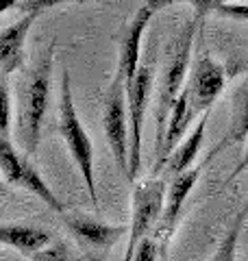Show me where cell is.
Here are the masks:
<instances>
[{
    "mask_svg": "<svg viewBox=\"0 0 248 261\" xmlns=\"http://www.w3.org/2000/svg\"><path fill=\"white\" fill-rule=\"evenodd\" d=\"M55 61V42L39 55V59L27 74V81L22 85V107H20V137L22 146L29 154L37 150L41 124L48 111L51 100V74Z\"/></svg>",
    "mask_w": 248,
    "mask_h": 261,
    "instance_id": "6da1fadb",
    "label": "cell"
},
{
    "mask_svg": "<svg viewBox=\"0 0 248 261\" xmlns=\"http://www.w3.org/2000/svg\"><path fill=\"white\" fill-rule=\"evenodd\" d=\"M198 22H201V18L196 15L194 20L183 24L179 35L172 39L168 57H165L159 96H157V150L161 148L170 111L175 107L179 94L183 92V87H185V74L189 68V59H192V46H194V37L198 31Z\"/></svg>",
    "mask_w": 248,
    "mask_h": 261,
    "instance_id": "7a4b0ae2",
    "label": "cell"
},
{
    "mask_svg": "<svg viewBox=\"0 0 248 261\" xmlns=\"http://www.w3.org/2000/svg\"><path fill=\"white\" fill-rule=\"evenodd\" d=\"M59 130L61 137L68 144V150L72 154L74 163H77L79 172L83 176L89 198L98 202V192H96V168H94V146L89 140L85 126L79 120L77 107H74L72 98V85H70V74L63 70L61 76V98H59Z\"/></svg>",
    "mask_w": 248,
    "mask_h": 261,
    "instance_id": "3957f363",
    "label": "cell"
},
{
    "mask_svg": "<svg viewBox=\"0 0 248 261\" xmlns=\"http://www.w3.org/2000/svg\"><path fill=\"white\" fill-rule=\"evenodd\" d=\"M168 181L159 176H148L144 181H135L133 187V205H131V228H129V244L124 252V261H133L137 246L144 238L151 235L153 228L159 224V218L165 207V192Z\"/></svg>",
    "mask_w": 248,
    "mask_h": 261,
    "instance_id": "277c9868",
    "label": "cell"
},
{
    "mask_svg": "<svg viewBox=\"0 0 248 261\" xmlns=\"http://www.w3.org/2000/svg\"><path fill=\"white\" fill-rule=\"evenodd\" d=\"M155 83V57L146 55V59L139 63V70L133 79V85L127 89L129 102V170L127 178L131 183L137 181L139 166H142V128L146 118L148 98Z\"/></svg>",
    "mask_w": 248,
    "mask_h": 261,
    "instance_id": "5b68a950",
    "label": "cell"
},
{
    "mask_svg": "<svg viewBox=\"0 0 248 261\" xmlns=\"http://www.w3.org/2000/svg\"><path fill=\"white\" fill-rule=\"evenodd\" d=\"M105 135L109 142L111 154L118 168L127 174L129 170V102H127V81L115 70L109 92L105 98Z\"/></svg>",
    "mask_w": 248,
    "mask_h": 261,
    "instance_id": "8992f818",
    "label": "cell"
},
{
    "mask_svg": "<svg viewBox=\"0 0 248 261\" xmlns=\"http://www.w3.org/2000/svg\"><path fill=\"white\" fill-rule=\"evenodd\" d=\"M0 170H3V176L7 183L29 190L31 194H35L41 202H46V207H51L53 211L63 216V211H65L63 202L57 198L55 192L51 190V185L33 168V163L13 148V144L7 135H0Z\"/></svg>",
    "mask_w": 248,
    "mask_h": 261,
    "instance_id": "52a82bcc",
    "label": "cell"
},
{
    "mask_svg": "<svg viewBox=\"0 0 248 261\" xmlns=\"http://www.w3.org/2000/svg\"><path fill=\"white\" fill-rule=\"evenodd\" d=\"M165 0H146V3L135 11L133 20L129 22L127 31L120 42V53H118V72L127 81V89L133 85V79L142 63V37L146 33V27L151 24L161 9H165Z\"/></svg>",
    "mask_w": 248,
    "mask_h": 261,
    "instance_id": "ba28073f",
    "label": "cell"
},
{
    "mask_svg": "<svg viewBox=\"0 0 248 261\" xmlns=\"http://www.w3.org/2000/svg\"><path fill=\"white\" fill-rule=\"evenodd\" d=\"M225 83H227V70L218 61H213L211 57H201L196 61L185 85L189 94V109H192L194 118L211 109V105L218 100V96L225 89Z\"/></svg>",
    "mask_w": 248,
    "mask_h": 261,
    "instance_id": "9c48e42d",
    "label": "cell"
},
{
    "mask_svg": "<svg viewBox=\"0 0 248 261\" xmlns=\"http://www.w3.org/2000/svg\"><path fill=\"white\" fill-rule=\"evenodd\" d=\"M201 172H203V166H196V168H189L183 174L170 178V187H168V192H165V207H163L159 224H157L155 235H153V238L157 240V244H159L161 252L170 244V238L177 228V222L181 218V211H183V205H185L187 196L192 194Z\"/></svg>",
    "mask_w": 248,
    "mask_h": 261,
    "instance_id": "30bf717a",
    "label": "cell"
},
{
    "mask_svg": "<svg viewBox=\"0 0 248 261\" xmlns=\"http://www.w3.org/2000/svg\"><path fill=\"white\" fill-rule=\"evenodd\" d=\"M37 15L39 13L35 11H27L11 27L0 31V74L7 76L24 65V59H27L24 46H27V37Z\"/></svg>",
    "mask_w": 248,
    "mask_h": 261,
    "instance_id": "8fae6325",
    "label": "cell"
},
{
    "mask_svg": "<svg viewBox=\"0 0 248 261\" xmlns=\"http://www.w3.org/2000/svg\"><path fill=\"white\" fill-rule=\"evenodd\" d=\"M248 140V74L242 81V85L235 89L233 100H231V120L227 126L225 137L216 144V148H211L207 152L205 161L201 166L205 168L218 152L227 150V148H237V146H244Z\"/></svg>",
    "mask_w": 248,
    "mask_h": 261,
    "instance_id": "7c38bea8",
    "label": "cell"
},
{
    "mask_svg": "<svg viewBox=\"0 0 248 261\" xmlns=\"http://www.w3.org/2000/svg\"><path fill=\"white\" fill-rule=\"evenodd\" d=\"M63 222L70 228L72 235H77L79 240L92 244V246H98V248L113 246V244L127 233V226L105 224L92 216H65L63 214Z\"/></svg>",
    "mask_w": 248,
    "mask_h": 261,
    "instance_id": "4fadbf2b",
    "label": "cell"
},
{
    "mask_svg": "<svg viewBox=\"0 0 248 261\" xmlns=\"http://www.w3.org/2000/svg\"><path fill=\"white\" fill-rule=\"evenodd\" d=\"M207 120H209V111L203 113V118L194 124V128L189 130V135L177 146L175 150H172L170 157L165 159L163 168H161L163 174H165V181H168V178H175V176H179V174H183V172H187V170L194 166L196 154L201 152L203 142H205Z\"/></svg>",
    "mask_w": 248,
    "mask_h": 261,
    "instance_id": "5bb4252c",
    "label": "cell"
},
{
    "mask_svg": "<svg viewBox=\"0 0 248 261\" xmlns=\"http://www.w3.org/2000/svg\"><path fill=\"white\" fill-rule=\"evenodd\" d=\"M53 240V233L39 226L0 224V244L15 248L22 257H33L39 248H44Z\"/></svg>",
    "mask_w": 248,
    "mask_h": 261,
    "instance_id": "9a60e30c",
    "label": "cell"
},
{
    "mask_svg": "<svg viewBox=\"0 0 248 261\" xmlns=\"http://www.w3.org/2000/svg\"><path fill=\"white\" fill-rule=\"evenodd\" d=\"M246 214H248V207L242 209V211L237 214L233 226H231L229 231H227L225 240L220 242V246H218L216 255H213L211 261H235V259H237V240H239V233H242V226H244V218H246Z\"/></svg>",
    "mask_w": 248,
    "mask_h": 261,
    "instance_id": "2e32d148",
    "label": "cell"
},
{
    "mask_svg": "<svg viewBox=\"0 0 248 261\" xmlns=\"http://www.w3.org/2000/svg\"><path fill=\"white\" fill-rule=\"evenodd\" d=\"M31 261H72V257L63 242L53 240L51 244H46L44 248H39L35 255L31 257Z\"/></svg>",
    "mask_w": 248,
    "mask_h": 261,
    "instance_id": "e0dca14e",
    "label": "cell"
},
{
    "mask_svg": "<svg viewBox=\"0 0 248 261\" xmlns=\"http://www.w3.org/2000/svg\"><path fill=\"white\" fill-rule=\"evenodd\" d=\"M11 128V96L5 74H0V135L9 137Z\"/></svg>",
    "mask_w": 248,
    "mask_h": 261,
    "instance_id": "ac0fdd59",
    "label": "cell"
},
{
    "mask_svg": "<svg viewBox=\"0 0 248 261\" xmlns=\"http://www.w3.org/2000/svg\"><path fill=\"white\" fill-rule=\"evenodd\" d=\"M216 15H225V18L231 20H248V3H225V5H218L213 9Z\"/></svg>",
    "mask_w": 248,
    "mask_h": 261,
    "instance_id": "d6986e66",
    "label": "cell"
},
{
    "mask_svg": "<svg viewBox=\"0 0 248 261\" xmlns=\"http://www.w3.org/2000/svg\"><path fill=\"white\" fill-rule=\"evenodd\" d=\"M63 3H74V0H22L18 5V9H22L24 13L27 11H35V13H41L46 9H55Z\"/></svg>",
    "mask_w": 248,
    "mask_h": 261,
    "instance_id": "ffe728a7",
    "label": "cell"
},
{
    "mask_svg": "<svg viewBox=\"0 0 248 261\" xmlns=\"http://www.w3.org/2000/svg\"><path fill=\"white\" fill-rule=\"evenodd\" d=\"M237 74H248V53H239L229 59L227 76H237Z\"/></svg>",
    "mask_w": 248,
    "mask_h": 261,
    "instance_id": "44dd1931",
    "label": "cell"
},
{
    "mask_svg": "<svg viewBox=\"0 0 248 261\" xmlns=\"http://www.w3.org/2000/svg\"><path fill=\"white\" fill-rule=\"evenodd\" d=\"M225 3H235V0H192L189 5H194L198 18H205L207 13H213L218 5H225Z\"/></svg>",
    "mask_w": 248,
    "mask_h": 261,
    "instance_id": "7402d4cb",
    "label": "cell"
},
{
    "mask_svg": "<svg viewBox=\"0 0 248 261\" xmlns=\"http://www.w3.org/2000/svg\"><path fill=\"white\" fill-rule=\"evenodd\" d=\"M22 0H0V13H5L7 9H13V7H18Z\"/></svg>",
    "mask_w": 248,
    "mask_h": 261,
    "instance_id": "603a6c76",
    "label": "cell"
},
{
    "mask_svg": "<svg viewBox=\"0 0 248 261\" xmlns=\"http://www.w3.org/2000/svg\"><path fill=\"white\" fill-rule=\"evenodd\" d=\"M5 196H7V185H5L3 181H0V200H3Z\"/></svg>",
    "mask_w": 248,
    "mask_h": 261,
    "instance_id": "cb8c5ba5",
    "label": "cell"
},
{
    "mask_svg": "<svg viewBox=\"0 0 248 261\" xmlns=\"http://www.w3.org/2000/svg\"><path fill=\"white\" fill-rule=\"evenodd\" d=\"M177 3H192V0H165V5H177Z\"/></svg>",
    "mask_w": 248,
    "mask_h": 261,
    "instance_id": "d4e9b609",
    "label": "cell"
}]
</instances>
